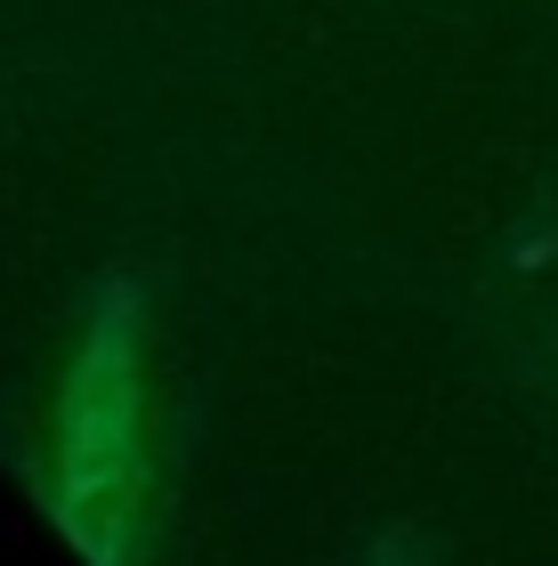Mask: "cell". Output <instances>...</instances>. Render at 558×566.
<instances>
[{
    "mask_svg": "<svg viewBox=\"0 0 558 566\" xmlns=\"http://www.w3.org/2000/svg\"><path fill=\"white\" fill-rule=\"evenodd\" d=\"M365 566H413V543H404V534H389V543H380Z\"/></svg>",
    "mask_w": 558,
    "mask_h": 566,
    "instance_id": "cell-2",
    "label": "cell"
},
{
    "mask_svg": "<svg viewBox=\"0 0 558 566\" xmlns=\"http://www.w3.org/2000/svg\"><path fill=\"white\" fill-rule=\"evenodd\" d=\"M138 502V356H130V300H106L90 324V348L65 380L57 429V518L73 526L97 566H122Z\"/></svg>",
    "mask_w": 558,
    "mask_h": 566,
    "instance_id": "cell-1",
    "label": "cell"
}]
</instances>
